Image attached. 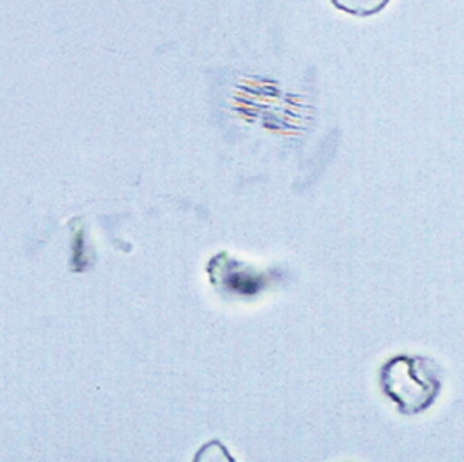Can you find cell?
I'll return each mask as SVG.
<instances>
[{
	"label": "cell",
	"instance_id": "6da1fadb",
	"mask_svg": "<svg viewBox=\"0 0 464 462\" xmlns=\"http://www.w3.org/2000/svg\"><path fill=\"white\" fill-rule=\"evenodd\" d=\"M380 385L400 411L413 415L435 403L441 389V371L428 357L400 355L382 368Z\"/></svg>",
	"mask_w": 464,
	"mask_h": 462
},
{
	"label": "cell",
	"instance_id": "7a4b0ae2",
	"mask_svg": "<svg viewBox=\"0 0 464 462\" xmlns=\"http://www.w3.org/2000/svg\"><path fill=\"white\" fill-rule=\"evenodd\" d=\"M391 0H331V4L357 18H368V16H375L378 13H382Z\"/></svg>",
	"mask_w": 464,
	"mask_h": 462
}]
</instances>
